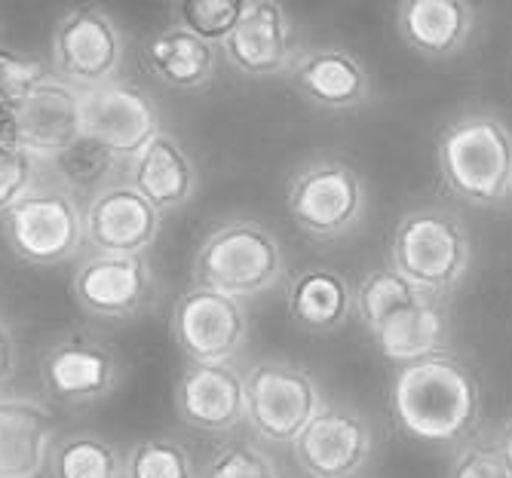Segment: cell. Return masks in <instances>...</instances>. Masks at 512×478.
<instances>
[{
    "mask_svg": "<svg viewBox=\"0 0 512 478\" xmlns=\"http://www.w3.org/2000/svg\"><path fill=\"white\" fill-rule=\"evenodd\" d=\"M172 334L188 362H234L249 338V316L240 298L194 282L175 301Z\"/></svg>",
    "mask_w": 512,
    "mask_h": 478,
    "instance_id": "obj_10",
    "label": "cell"
},
{
    "mask_svg": "<svg viewBox=\"0 0 512 478\" xmlns=\"http://www.w3.org/2000/svg\"><path fill=\"white\" fill-rule=\"evenodd\" d=\"M43 166H53L62 187H68L71 194L74 190H83V194H96V190H102L111 178V172L120 166V160L105 151L102 145H96L92 138L80 135L71 148H65L59 157L46 160Z\"/></svg>",
    "mask_w": 512,
    "mask_h": 478,
    "instance_id": "obj_27",
    "label": "cell"
},
{
    "mask_svg": "<svg viewBox=\"0 0 512 478\" xmlns=\"http://www.w3.org/2000/svg\"><path fill=\"white\" fill-rule=\"evenodd\" d=\"M243 377L246 423L267 445H292L325 402L316 377L286 359L255 362Z\"/></svg>",
    "mask_w": 512,
    "mask_h": 478,
    "instance_id": "obj_7",
    "label": "cell"
},
{
    "mask_svg": "<svg viewBox=\"0 0 512 478\" xmlns=\"http://www.w3.org/2000/svg\"><path fill=\"white\" fill-rule=\"evenodd\" d=\"M0 227L16 258L34 267H56L71 261L83 246V212L68 187L34 184L16 200Z\"/></svg>",
    "mask_w": 512,
    "mask_h": 478,
    "instance_id": "obj_6",
    "label": "cell"
},
{
    "mask_svg": "<svg viewBox=\"0 0 512 478\" xmlns=\"http://www.w3.org/2000/svg\"><path fill=\"white\" fill-rule=\"evenodd\" d=\"M19 371V350L10 325L0 319V384H10Z\"/></svg>",
    "mask_w": 512,
    "mask_h": 478,
    "instance_id": "obj_34",
    "label": "cell"
},
{
    "mask_svg": "<svg viewBox=\"0 0 512 478\" xmlns=\"http://www.w3.org/2000/svg\"><path fill=\"white\" fill-rule=\"evenodd\" d=\"M123 478H200V469L181 442L157 436L129 448L123 457Z\"/></svg>",
    "mask_w": 512,
    "mask_h": 478,
    "instance_id": "obj_28",
    "label": "cell"
},
{
    "mask_svg": "<svg viewBox=\"0 0 512 478\" xmlns=\"http://www.w3.org/2000/svg\"><path fill=\"white\" fill-rule=\"evenodd\" d=\"M175 408L197 433H234L246 423V377L234 362H188L175 384Z\"/></svg>",
    "mask_w": 512,
    "mask_h": 478,
    "instance_id": "obj_14",
    "label": "cell"
},
{
    "mask_svg": "<svg viewBox=\"0 0 512 478\" xmlns=\"http://www.w3.org/2000/svg\"><path fill=\"white\" fill-rule=\"evenodd\" d=\"M40 80H46V68L40 59L0 46V108L16 111Z\"/></svg>",
    "mask_w": 512,
    "mask_h": 478,
    "instance_id": "obj_32",
    "label": "cell"
},
{
    "mask_svg": "<svg viewBox=\"0 0 512 478\" xmlns=\"http://www.w3.org/2000/svg\"><path fill=\"white\" fill-rule=\"evenodd\" d=\"M390 414L405 439L430 448H457L479 433L485 414L482 380L451 350L396 365Z\"/></svg>",
    "mask_w": 512,
    "mask_h": 478,
    "instance_id": "obj_1",
    "label": "cell"
},
{
    "mask_svg": "<svg viewBox=\"0 0 512 478\" xmlns=\"http://www.w3.org/2000/svg\"><path fill=\"white\" fill-rule=\"evenodd\" d=\"M479 13L473 0H399L396 34L414 56L448 62L467 53Z\"/></svg>",
    "mask_w": 512,
    "mask_h": 478,
    "instance_id": "obj_18",
    "label": "cell"
},
{
    "mask_svg": "<svg viewBox=\"0 0 512 478\" xmlns=\"http://www.w3.org/2000/svg\"><path fill=\"white\" fill-rule=\"evenodd\" d=\"M421 298L427 295L417 292L393 264H381V267H371L353 289V310L359 313L362 325L375 334L393 313L417 304Z\"/></svg>",
    "mask_w": 512,
    "mask_h": 478,
    "instance_id": "obj_25",
    "label": "cell"
},
{
    "mask_svg": "<svg viewBox=\"0 0 512 478\" xmlns=\"http://www.w3.org/2000/svg\"><path fill=\"white\" fill-rule=\"evenodd\" d=\"M53 65L77 89L117 80L123 68V34L111 13L96 4L65 13L53 34Z\"/></svg>",
    "mask_w": 512,
    "mask_h": 478,
    "instance_id": "obj_12",
    "label": "cell"
},
{
    "mask_svg": "<svg viewBox=\"0 0 512 478\" xmlns=\"http://www.w3.org/2000/svg\"><path fill=\"white\" fill-rule=\"evenodd\" d=\"M286 307L298 328L310 334H332L350 322L353 285L332 267L298 270L286 289Z\"/></svg>",
    "mask_w": 512,
    "mask_h": 478,
    "instance_id": "obj_22",
    "label": "cell"
},
{
    "mask_svg": "<svg viewBox=\"0 0 512 478\" xmlns=\"http://www.w3.org/2000/svg\"><path fill=\"white\" fill-rule=\"evenodd\" d=\"M445 478H512V466L506 463L497 439L476 433L454 448Z\"/></svg>",
    "mask_w": 512,
    "mask_h": 478,
    "instance_id": "obj_31",
    "label": "cell"
},
{
    "mask_svg": "<svg viewBox=\"0 0 512 478\" xmlns=\"http://www.w3.org/2000/svg\"><path fill=\"white\" fill-rule=\"evenodd\" d=\"M142 56L148 71L172 89H200L215 74V43L197 37L184 25L154 34Z\"/></svg>",
    "mask_w": 512,
    "mask_h": 478,
    "instance_id": "obj_24",
    "label": "cell"
},
{
    "mask_svg": "<svg viewBox=\"0 0 512 478\" xmlns=\"http://www.w3.org/2000/svg\"><path fill=\"white\" fill-rule=\"evenodd\" d=\"M13 123H16V111L0 108V148H4V145H16V138H13Z\"/></svg>",
    "mask_w": 512,
    "mask_h": 478,
    "instance_id": "obj_35",
    "label": "cell"
},
{
    "mask_svg": "<svg viewBox=\"0 0 512 478\" xmlns=\"http://www.w3.org/2000/svg\"><path fill=\"white\" fill-rule=\"evenodd\" d=\"M286 276L279 239L255 221H230L212 230L194 258V282L230 298H258Z\"/></svg>",
    "mask_w": 512,
    "mask_h": 478,
    "instance_id": "obj_4",
    "label": "cell"
},
{
    "mask_svg": "<svg viewBox=\"0 0 512 478\" xmlns=\"http://www.w3.org/2000/svg\"><path fill=\"white\" fill-rule=\"evenodd\" d=\"M43 163L34 160L19 145L0 148V215H4L16 200H22L28 190L37 184V169Z\"/></svg>",
    "mask_w": 512,
    "mask_h": 478,
    "instance_id": "obj_33",
    "label": "cell"
},
{
    "mask_svg": "<svg viewBox=\"0 0 512 478\" xmlns=\"http://www.w3.org/2000/svg\"><path fill=\"white\" fill-rule=\"evenodd\" d=\"M160 132L154 99L126 80L80 89V135L111 151L117 160H132Z\"/></svg>",
    "mask_w": 512,
    "mask_h": 478,
    "instance_id": "obj_11",
    "label": "cell"
},
{
    "mask_svg": "<svg viewBox=\"0 0 512 478\" xmlns=\"http://www.w3.org/2000/svg\"><path fill=\"white\" fill-rule=\"evenodd\" d=\"M289 448L307 478H359L375 454V429L359 408L322 402Z\"/></svg>",
    "mask_w": 512,
    "mask_h": 478,
    "instance_id": "obj_8",
    "label": "cell"
},
{
    "mask_svg": "<svg viewBox=\"0 0 512 478\" xmlns=\"http://www.w3.org/2000/svg\"><path fill=\"white\" fill-rule=\"evenodd\" d=\"M163 215L132 184H105L83 212V239L102 255H145Z\"/></svg>",
    "mask_w": 512,
    "mask_h": 478,
    "instance_id": "obj_15",
    "label": "cell"
},
{
    "mask_svg": "<svg viewBox=\"0 0 512 478\" xmlns=\"http://www.w3.org/2000/svg\"><path fill=\"white\" fill-rule=\"evenodd\" d=\"M390 264L427 298L448 301L473 267V236L457 212L442 206L411 209L396 221Z\"/></svg>",
    "mask_w": 512,
    "mask_h": 478,
    "instance_id": "obj_3",
    "label": "cell"
},
{
    "mask_svg": "<svg viewBox=\"0 0 512 478\" xmlns=\"http://www.w3.org/2000/svg\"><path fill=\"white\" fill-rule=\"evenodd\" d=\"M371 338L378 344V353L393 365H405L414 359L433 356L439 350H448L451 341L448 301L421 298L417 304L393 313Z\"/></svg>",
    "mask_w": 512,
    "mask_h": 478,
    "instance_id": "obj_23",
    "label": "cell"
},
{
    "mask_svg": "<svg viewBox=\"0 0 512 478\" xmlns=\"http://www.w3.org/2000/svg\"><path fill=\"white\" fill-rule=\"evenodd\" d=\"M497 442H500V451H503L506 463L512 466V417H509V420H506V426L500 429V436H497Z\"/></svg>",
    "mask_w": 512,
    "mask_h": 478,
    "instance_id": "obj_36",
    "label": "cell"
},
{
    "mask_svg": "<svg viewBox=\"0 0 512 478\" xmlns=\"http://www.w3.org/2000/svg\"><path fill=\"white\" fill-rule=\"evenodd\" d=\"M200 478H279V469L267 451L246 442H230L203 463Z\"/></svg>",
    "mask_w": 512,
    "mask_h": 478,
    "instance_id": "obj_30",
    "label": "cell"
},
{
    "mask_svg": "<svg viewBox=\"0 0 512 478\" xmlns=\"http://www.w3.org/2000/svg\"><path fill=\"white\" fill-rule=\"evenodd\" d=\"M160 215L188 206L197 194V166L169 132H157L148 145L132 157V181Z\"/></svg>",
    "mask_w": 512,
    "mask_h": 478,
    "instance_id": "obj_21",
    "label": "cell"
},
{
    "mask_svg": "<svg viewBox=\"0 0 512 478\" xmlns=\"http://www.w3.org/2000/svg\"><path fill=\"white\" fill-rule=\"evenodd\" d=\"M249 0H178L181 25L209 43H221L240 22Z\"/></svg>",
    "mask_w": 512,
    "mask_h": 478,
    "instance_id": "obj_29",
    "label": "cell"
},
{
    "mask_svg": "<svg viewBox=\"0 0 512 478\" xmlns=\"http://www.w3.org/2000/svg\"><path fill=\"white\" fill-rule=\"evenodd\" d=\"M74 301L96 319H132L148 310L154 279L142 255H102L92 252L71 282Z\"/></svg>",
    "mask_w": 512,
    "mask_h": 478,
    "instance_id": "obj_13",
    "label": "cell"
},
{
    "mask_svg": "<svg viewBox=\"0 0 512 478\" xmlns=\"http://www.w3.org/2000/svg\"><path fill=\"white\" fill-rule=\"evenodd\" d=\"M221 50L246 77H276L292 68L298 37L279 0H249L234 31L221 40Z\"/></svg>",
    "mask_w": 512,
    "mask_h": 478,
    "instance_id": "obj_16",
    "label": "cell"
},
{
    "mask_svg": "<svg viewBox=\"0 0 512 478\" xmlns=\"http://www.w3.org/2000/svg\"><path fill=\"white\" fill-rule=\"evenodd\" d=\"M436 169L448 194L473 209L512 203V126L494 111H467L436 138Z\"/></svg>",
    "mask_w": 512,
    "mask_h": 478,
    "instance_id": "obj_2",
    "label": "cell"
},
{
    "mask_svg": "<svg viewBox=\"0 0 512 478\" xmlns=\"http://www.w3.org/2000/svg\"><path fill=\"white\" fill-rule=\"evenodd\" d=\"M286 209L304 236L316 243H335L362 224L368 190L353 166L341 160H316L292 178Z\"/></svg>",
    "mask_w": 512,
    "mask_h": 478,
    "instance_id": "obj_5",
    "label": "cell"
},
{
    "mask_svg": "<svg viewBox=\"0 0 512 478\" xmlns=\"http://www.w3.org/2000/svg\"><path fill=\"white\" fill-rule=\"evenodd\" d=\"M292 83L316 108L356 111L371 102V74L350 50L341 46H313L295 56Z\"/></svg>",
    "mask_w": 512,
    "mask_h": 478,
    "instance_id": "obj_20",
    "label": "cell"
},
{
    "mask_svg": "<svg viewBox=\"0 0 512 478\" xmlns=\"http://www.w3.org/2000/svg\"><path fill=\"white\" fill-rule=\"evenodd\" d=\"M50 472L53 478H123V457L96 433H74L53 445Z\"/></svg>",
    "mask_w": 512,
    "mask_h": 478,
    "instance_id": "obj_26",
    "label": "cell"
},
{
    "mask_svg": "<svg viewBox=\"0 0 512 478\" xmlns=\"http://www.w3.org/2000/svg\"><path fill=\"white\" fill-rule=\"evenodd\" d=\"M123 377L120 356L86 331H68L40 353V387L65 408L108 399Z\"/></svg>",
    "mask_w": 512,
    "mask_h": 478,
    "instance_id": "obj_9",
    "label": "cell"
},
{
    "mask_svg": "<svg viewBox=\"0 0 512 478\" xmlns=\"http://www.w3.org/2000/svg\"><path fill=\"white\" fill-rule=\"evenodd\" d=\"M13 138L40 163L59 157L80 138V89L62 77L40 80L16 108Z\"/></svg>",
    "mask_w": 512,
    "mask_h": 478,
    "instance_id": "obj_17",
    "label": "cell"
},
{
    "mask_svg": "<svg viewBox=\"0 0 512 478\" xmlns=\"http://www.w3.org/2000/svg\"><path fill=\"white\" fill-rule=\"evenodd\" d=\"M56 417L25 393H0V478H40L50 469Z\"/></svg>",
    "mask_w": 512,
    "mask_h": 478,
    "instance_id": "obj_19",
    "label": "cell"
}]
</instances>
